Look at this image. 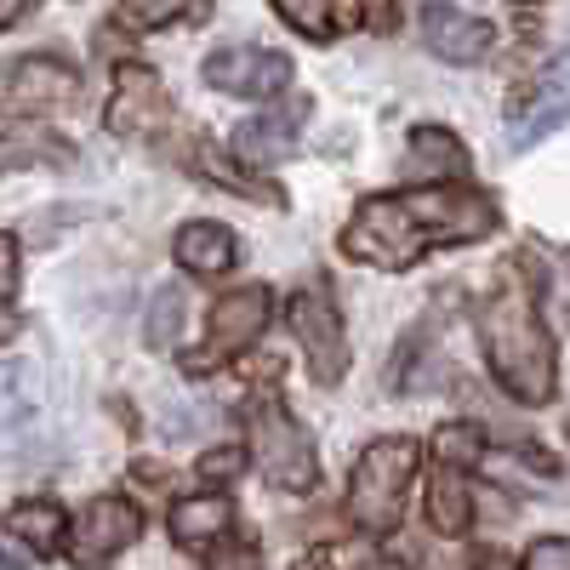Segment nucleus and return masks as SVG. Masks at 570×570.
<instances>
[{
  "mask_svg": "<svg viewBox=\"0 0 570 570\" xmlns=\"http://www.w3.org/2000/svg\"><path fill=\"white\" fill-rule=\"evenodd\" d=\"M497 228V206L468 188H405V195L360 200L354 223L343 228V252L365 268H411L440 246L485 240Z\"/></svg>",
  "mask_w": 570,
  "mask_h": 570,
  "instance_id": "obj_1",
  "label": "nucleus"
},
{
  "mask_svg": "<svg viewBox=\"0 0 570 570\" xmlns=\"http://www.w3.org/2000/svg\"><path fill=\"white\" fill-rule=\"evenodd\" d=\"M480 337H485V360L497 371V383L519 400V405H548L553 383H559V360H553V337L537 314L531 285L508 274L497 285V297L480 314Z\"/></svg>",
  "mask_w": 570,
  "mask_h": 570,
  "instance_id": "obj_2",
  "label": "nucleus"
},
{
  "mask_svg": "<svg viewBox=\"0 0 570 570\" xmlns=\"http://www.w3.org/2000/svg\"><path fill=\"white\" fill-rule=\"evenodd\" d=\"M411 473H416V440H405V434L371 440L360 451L354 480H348V519H354L365 537H389L400 525Z\"/></svg>",
  "mask_w": 570,
  "mask_h": 570,
  "instance_id": "obj_3",
  "label": "nucleus"
},
{
  "mask_svg": "<svg viewBox=\"0 0 570 570\" xmlns=\"http://www.w3.org/2000/svg\"><path fill=\"white\" fill-rule=\"evenodd\" d=\"M246 428H252V456H257L263 480H268L274 491H314V480H320L314 445H308V434H303V422L285 411L274 394H257V400H252Z\"/></svg>",
  "mask_w": 570,
  "mask_h": 570,
  "instance_id": "obj_4",
  "label": "nucleus"
},
{
  "mask_svg": "<svg viewBox=\"0 0 570 570\" xmlns=\"http://www.w3.org/2000/svg\"><path fill=\"white\" fill-rule=\"evenodd\" d=\"M80 98V75L63 58H12L0 63V120H29V115H52Z\"/></svg>",
  "mask_w": 570,
  "mask_h": 570,
  "instance_id": "obj_5",
  "label": "nucleus"
},
{
  "mask_svg": "<svg viewBox=\"0 0 570 570\" xmlns=\"http://www.w3.org/2000/svg\"><path fill=\"white\" fill-rule=\"evenodd\" d=\"M285 325H292V337L303 343V360L314 371V383H343L348 371V331H343V314L331 308L320 292H297L292 308H285Z\"/></svg>",
  "mask_w": 570,
  "mask_h": 570,
  "instance_id": "obj_6",
  "label": "nucleus"
},
{
  "mask_svg": "<svg viewBox=\"0 0 570 570\" xmlns=\"http://www.w3.org/2000/svg\"><path fill=\"white\" fill-rule=\"evenodd\" d=\"M268 325V285H234L228 297L212 303V325H206V348L188 360V371H212L228 354H240L263 337Z\"/></svg>",
  "mask_w": 570,
  "mask_h": 570,
  "instance_id": "obj_7",
  "label": "nucleus"
},
{
  "mask_svg": "<svg viewBox=\"0 0 570 570\" xmlns=\"http://www.w3.org/2000/svg\"><path fill=\"white\" fill-rule=\"evenodd\" d=\"M206 86L228 91V98H279L292 86V58L257 52V46H223L206 58Z\"/></svg>",
  "mask_w": 570,
  "mask_h": 570,
  "instance_id": "obj_8",
  "label": "nucleus"
},
{
  "mask_svg": "<svg viewBox=\"0 0 570 570\" xmlns=\"http://www.w3.org/2000/svg\"><path fill=\"white\" fill-rule=\"evenodd\" d=\"M171 120V98H166V86L155 69H142V63H120L115 69V98H109V115L104 126L115 137H149Z\"/></svg>",
  "mask_w": 570,
  "mask_h": 570,
  "instance_id": "obj_9",
  "label": "nucleus"
},
{
  "mask_svg": "<svg viewBox=\"0 0 570 570\" xmlns=\"http://www.w3.org/2000/svg\"><path fill=\"white\" fill-rule=\"evenodd\" d=\"M564 115H570V46L531 86L513 91V131H508V142H513V149H525V142L548 137Z\"/></svg>",
  "mask_w": 570,
  "mask_h": 570,
  "instance_id": "obj_10",
  "label": "nucleus"
},
{
  "mask_svg": "<svg viewBox=\"0 0 570 570\" xmlns=\"http://www.w3.org/2000/svg\"><path fill=\"white\" fill-rule=\"evenodd\" d=\"M142 537V513L126 502V497H98V502H86V513L75 519V531H69V553L80 564H104L115 559L120 548H131Z\"/></svg>",
  "mask_w": 570,
  "mask_h": 570,
  "instance_id": "obj_11",
  "label": "nucleus"
},
{
  "mask_svg": "<svg viewBox=\"0 0 570 570\" xmlns=\"http://www.w3.org/2000/svg\"><path fill=\"white\" fill-rule=\"evenodd\" d=\"M497 29L485 18H473L462 7H445V0H428L422 7V46L445 63H480L491 52Z\"/></svg>",
  "mask_w": 570,
  "mask_h": 570,
  "instance_id": "obj_12",
  "label": "nucleus"
},
{
  "mask_svg": "<svg viewBox=\"0 0 570 570\" xmlns=\"http://www.w3.org/2000/svg\"><path fill=\"white\" fill-rule=\"evenodd\" d=\"M303 115H308V98H297L292 109H274V115H252L240 131H234V155H240L246 166H279L297 149Z\"/></svg>",
  "mask_w": 570,
  "mask_h": 570,
  "instance_id": "obj_13",
  "label": "nucleus"
},
{
  "mask_svg": "<svg viewBox=\"0 0 570 570\" xmlns=\"http://www.w3.org/2000/svg\"><path fill=\"white\" fill-rule=\"evenodd\" d=\"M7 531H12L29 553H58L63 537H69V513H63L52 497H29V502H12V508H7Z\"/></svg>",
  "mask_w": 570,
  "mask_h": 570,
  "instance_id": "obj_14",
  "label": "nucleus"
},
{
  "mask_svg": "<svg viewBox=\"0 0 570 570\" xmlns=\"http://www.w3.org/2000/svg\"><path fill=\"white\" fill-rule=\"evenodd\" d=\"M274 12L308 40H337L360 29V0H274Z\"/></svg>",
  "mask_w": 570,
  "mask_h": 570,
  "instance_id": "obj_15",
  "label": "nucleus"
},
{
  "mask_svg": "<svg viewBox=\"0 0 570 570\" xmlns=\"http://www.w3.org/2000/svg\"><path fill=\"white\" fill-rule=\"evenodd\" d=\"M228 525H234V508H228V497H217V491L183 497V502L171 508V537H177L183 548H212Z\"/></svg>",
  "mask_w": 570,
  "mask_h": 570,
  "instance_id": "obj_16",
  "label": "nucleus"
},
{
  "mask_svg": "<svg viewBox=\"0 0 570 570\" xmlns=\"http://www.w3.org/2000/svg\"><path fill=\"white\" fill-rule=\"evenodd\" d=\"M177 263L188 274H228L234 268V234L223 223H183L177 228Z\"/></svg>",
  "mask_w": 570,
  "mask_h": 570,
  "instance_id": "obj_17",
  "label": "nucleus"
},
{
  "mask_svg": "<svg viewBox=\"0 0 570 570\" xmlns=\"http://www.w3.org/2000/svg\"><path fill=\"white\" fill-rule=\"evenodd\" d=\"M428 519H434L440 537H462L473 525V491L462 480V468H434V485H428Z\"/></svg>",
  "mask_w": 570,
  "mask_h": 570,
  "instance_id": "obj_18",
  "label": "nucleus"
},
{
  "mask_svg": "<svg viewBox=\"0 0 570 570\" xmlns=\"http://www.w3.org/2000/svg\"><path fill=\"white\" fill-rule=\"evenodd\" d=\"M75 149L58 131H40V126H18V131H0V171H18V166H69Z\"/></svg>",
  "mask_w": 570,
  "mask_h": 570,
  "instance_id": "obj_19",
  "label": "nucleus"
},
{
  "mask_svg": "<svg viewBox=\"0 0 570 570\" xmlns=\"http://www.w3.org/2000/svg\"><path fill=\"white\" fill-rule=\"evenodd\" d=\"M405 166H411L416 177H434V171H440V177H462V171H468V149H462L445 126H416Z\"/></svg>",
  "mask_w": 570,
  "mask_h": 570,
  "instance_id": "obj_20",
  "label": "nucleus"
},
{
  "mask_svg": "<svg viewBox=\"0 0 570 570\" xmlns=\"http://www.w3.org/2000/svg\"><path fill=\"white\" fill-rule=\"evenodd\" d=\"M206 12H212L206 0H120L115 23H120L126 35H155V29H166V23H177V18H206Z\"/></svg>",
  "mask_w": 570,
  "mask_h": 570,
  "instance_id": "obj_21",
  "label": "nucleus"
},
{
  "mask_svg": "<svg viewBox=\"0 0 570 570\" xmlns=\"http://www.w3.org/2000/svg\"><path fill=\"white\" fill-rule=\"evenodd\" d=\"M142 337H149L155 354H171V348H177V337H183V292H177V285H160V292L149 297Z\"/></svg>",
  "mask_w": 570,
  "mask_h": 570,
  "instance_id": "obj_22",
  "label": "nucleus"
},
{
  "mask_svg": "<svg viewBox=\"0 0 570 570\" xmlns=\"http://www.w3.org/2000/svg\"><path fill=\"white\" fill-rule=\"evenodd\" d=\"M434 456L445 468H473V462L485 456V434L473 422H445L440 434H434Z\"/></svg>",
  "mask_w": 570,
  "mask_h": 570,
  "instance_id": "obj_23",
  "label": "nucleus"
},
{
  "mask_svg": "<svg viewBox=\"0 0 570 570\" xmlns=\"http://www.w3.org/2000/svg\"><path fill=\"white\" fill-rule=\"evenodd\" d=\"M195 166H200V177H212V183L234 188V195H263L268 206H279V195H274L268 183H240V177H234V171L223 166V155H217V149H195Z\"/></svg>",
  "mask_w": 570,
  "mask_h": 570,
  "instance_id": "obj_24",
  "label": "nucleus"
},
{
  "mask_svg": "<svg viewBox=\"0 0 570 570\" xmlns=\"http://www.w3.org/2000/svg\"><path fill=\"white\" fill-rule=\"evenodd\" d=\"M416 365H422V337H416V331H411V337L400 343V354L389 360V389L411 394V389H416Z\"/></svg>",
  "mask_w": 570,
  "mask_h": 570,
  "instance_id": "obj_25",
  "label": "nucleus"
},
{
  "mask_svg": "<svg viewBox=\"0 0 570 570\" xmlns=\"http://www.w3.org/2000/svg\"><path fill=\"white\" fill-rule=\"evenodd\" d=\"M195 468H200V480H217V485H223V480H234V473L246 468V451H240V445H217V451H206Z\"/></svg>",
  "mask_w": 570,
  "mask_h": 570,
  "instance_id": "obj_26",
  "label": "nucleus"
},
{
  "mask_svg": "<svg viewBox=\"0 0 570 570\" xmlns=\"http://www.w3.org/2000/svg\"><path fill=\"white\" fill-rule=\"evenodd\" d=\"M519 570H570V537L531 542V553H525V564H519Z\"/></svg>",
  "mask_w": 570,
  "mask_h": 570,
  "instance_id": "obj_27",
  "label": "nucleus"
},
{
  "mask_svg": "<svg viewBox=\"0 0 570 570\" xmlns=\"http://www.w3.org/2000/svg\"><path fill=\"white\" fill-rule=\"evenodd\" d=\"M206 570H263V553L252 542H217Z\"/></svg>",
  "mask_w": 570,
  "mask_h": 570,
  "instance_id": "obj_28",
  "label": "nucleus"
},
{
  "mask_svg": "<svg viewBox=\"0 0 570 570\" xmlns=\"http://www.w3.org/2000/svg\"><path fill=\"white\" fill-rule=\"evenodd\" d=\"M18 297V240L12 234H0V303Z\"/></svg>",
  "mask_w": 570,
  "mask_h": 570,
  "instance_id": "obj_29",
  "label": "nucleus"
},
{
  "mask_svg": "<svg viewBox=\"0 0 570 570\" xmlns=\"http://www.w3.org/2000/svg\"><path fill=\"white\" fill-rule=\"evenodd\" d=\"M360 18H365L376 35H394V23H400V7H394V0H360Z\"/></svg>",
  "mask_w": 570,
  "mask_h": 570,
  "instance_id": "obj_30",
  "label": "nucleus"
},
{
  "mask_svg": "<svg viewBox=\"0 0 570 570\" xmlns=\"http://www.w3.org/2000/svg\"><path fill=\"white\" fill-rule=\"evenodd\" d=\"M18 411V365H0V422H12Z\"/></svg>",
  "mask_w": 570,
  "mask_h": 570,
  "instance_id": "obj_31",
  "label": "nucleus"
},
{
  "mask_svg": "<svg viewBox=\"0 0 570 570\" xmlns=\"http://www.w3.org/2000/svg\"><path fill=\"white\" fill-rule=\"evenodd\" d=\"M29 7H35V0H0V29H12Z\"/></svg>",
  "mask_w": 570,
  "mask_h": 570,
  "instance_id": "obj_32",
  "label": "nucleus"
},
{
  "mask_svg": "<svg viewBox=\"0 0 570 570\" xmlns=\"http://www.w3.org/2000/svg\"><path fill=\"white\" fill-rule=\"evenodd\" d=\"M360 570H400V564H394V559H365Z\"/></svg>",
  "mask_w": 570,
  "mask_h": 570,
  "instance_id": "obj_33",
  "label": "nucleus"
},
{
  "mask_svg": "<svg viewBox=\"0 0 570 570\" xmlns=\"http://www.w3.org/2000/svg\"><path fill=\"white\" fill-rule=\"evenodd\" d=\"M325 564H331V553H314V559H308V564H297V570H325Z\"/></svg>",
  "mask_w": 570,
  "mask_h": 570,
  "instance_id": "obj_34",
  "label": "nucleus"
},
{
  "mask_svg": "<svg viewBox=\"0 0 570 570\" xmlns=\"http://www.w3.org/2000/svg\"><path fill=\"white\" fill-rule=\"evenodd\" d=\"M0 570H23V564H18V559H12L7 548H0Z\"/></svg>",
  "mask_w": 570,
  "mask_h": 570,
  "instance_id": "obj_35",
  "label": "nucleus"
},
{
  "mask_svg": "<svg viewBox=\"0 0 570 570\" xmlns=\"http://www.w3.org/2000/svg\"><path fill=\"white\" fill-rule=\"evenodd\" d=\"M564 434H570V416H564Z\"/></svg>",
  "mask_w": 570,
  "mask_h": 570,
  "instance_id": "obj_36",
  "label": "nucleus"
}]
</instances>
